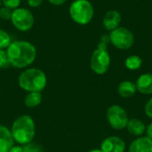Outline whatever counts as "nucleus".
<instances>
[{
	"instance_id": "dca6fc26",
	"label": "nucleus",
	"mask_w": 152,
	"mask_h": 152,
	"mask_svg": "<svg viewBox=\"0 0 152 152\" xmlns=\"http://www.w3.org/2000/svg\"><path fill=\"white\" fill-rule=\"evenodd\" d=\"M43 100V96L39 92H30L25 96L24 103L28 108H35L37 107Z\"/></svg>"
},
{
	"instance_id": "f03ea898",
	"label": "nucleus",
	"mask_w": 152,
	"mask_h": 152,
	"mask_svg": "<svg viewBox=\"0 0 152 152\" xmlns=\"http://www.w3.org/2000/svg\"><path fill=\"white\" fill-rule=\"evenodd\" d=\"M10 130L14 142L20 145H26L32 142L36 135L34 119L28 115H22L17 118Z\"/></svg>"
},
{
	"instance_id": "4be33fe9",
	"label": "nucleus",
	"mask_w": 152,
	"mask_h": 152,
	"mask_svg": "<svg viewBox=\"0 0 152 152\" xmlns=\"http://www.w3.org/2000/svg\"><path fill=\"white\" fill-rule=\"evenodd\" d=\"M23 152H44L43 149L36 143H28L22 146Z\"/></svg>"
},
{
	"instance_id": "4468645a",
	"label": "nucleus",
	"mask_w": 152,
	"mask_h": 152,
	"mask_svg": "<svg viewBox=\"0 0 152 152\" xmlns=\"http://www.w3.org/2000/svg\"><path fill=\"white\" fill-rule=\"evenodd\" d=\"M127 131L130 134L134 136L141 137L146 131V126L144 123L137 118H132L128 120V123L126 125Z\"/></svg>"
},
{
	"instance_id": "0eeeda50",
	"label": "nucleus",
	"mask_w": 152,
	"mask_h": 152,
	"mask_svg": "<svg viewBox=\"0 0 152 152\" xmlns=\"http://www.w3.org/2000/svg\"><path fill=\"white\" fill-rule=\"evenodd\" d=\"M110 66V56L108 50L96 49L94 51L91 60L90 67L91 69L97 75L105 74Z\"/></svg>"
},
{
	"instance_id": "c756f323",
	"label": "nucleus",
	"mask_w": 152,
	"mask_h": 152,
	"mask_svg": "<svg viewBox=\"0 0 152 152\" xmlns=\"http://www.w3.org/2000/svg\"><path fill=\"white\" fill-rule=\"evenodd\" d=\"M1 5H2V0H0V7H1Z\"/></svg>"
},
{
	"instance_id": "cd10ccee",
	"label": "nucleus",
	"mask_w": 152,
	"mask_h": 152,
	"mask_svg": "<svg viewBox=\"0 0 152 152\" xmlns=\"http://www.w3.org/2000/svg\"><path fill=\"white\" fill-rule=\"evenodd\" d=\"M146 134H147V137L152 140V123H151L147 127H146Z\"/></svg>"
},
{
	"instance_id": "aec40b11",
	"label": "nucleus",
	"mask_w": 152,
	"mask_h": 152,
	"mask_svg": "<svg viewBox=\"0 0 152 152\" xmlns=\"http://www.w3.org/2000/svg\"><path fill=\"white\" fill-rule=\"evenodd\" d=\"M12 14V10L9 9L5 6H1L0 7V19L3 20H11Z\"/></svg>"
},
{
	"instance_id": "39448f33",
	"label": "nucleus",
	"mask_w": 152,
	"mask_h": 152,
	"mask_svg": "<svg viewBox=\"0 0 152 152\" xmlns=\"http://www.w3.org/2000/svg\"><path fill=\"white\" fill-rule=\"evenodd\" d=\"M11 22L16 29L21 32H27L33 28L35 17L28 9L19 7L12 10Z\"/></svg>"
},
{
	"instance_id": "bb28decb",
	"label": "nucleus",
	"mask_w": 152,
	"mask_h": 152,
	"mask_svg": "<svg viewBox=\"0 0 152 152\" xmlns=\"http://www.w3.org/2000/svg\"><path fill=\"white\" fill-rule=\"evenodd\" d=\"M8 152H23V149L21 146L20 145H13L9 151Z\"/></svg>"
},
{
	"instance_id": "f8f14e48",
	"label": "nucleus",
	"mask_w": 152,
	"mask_h": 152,
	"mask_svg": "<svg viewBox=\"0 0 152 152\" xmlns=\"http://www.w3.org/2000/svg\"><path fill=\"white\" fill-rule=\"evenodd\" d=\"M14 142L11 130L6 126L0 125V152H8L14 145Z\"/></svg>"
},
{
	"instance_id": "2eb2a0df",
	"label": "nucleus",
	"mask_w": 152,
	"mask_h": 152,
	"mask_svg": "<svg viewBox=\"0 0 152 152\" xmlns=\"http://www.w3.org/2000/svg\"><path fill=\"white\" fill-rule=\"evenodd\" d=\"M118 92L119 95L123 98H130L135 94L137 92L136 85L129 80L122 81L118 87Z\"/></svg>"
},
{
	"instance_id": "9d476101",
	"label": "nucleus",
	"mask_w": 152,
	"mask_h": 152,
	"mask_svg": "<svg viewBox=\"0 0 152 152\" xmlns=\"http://www.w3.org/2000/svg\"><path fill=\"white\" fill-rule=\"evenodd\" d=\"M121 20H122V17L118 11L110 10L103 16L102 24H103V27L110 32L119 27Z\"/></svg>"
},
{
	"instance_id": "423d86ee",
	"label": "nucleus",
	"mask_w": 152,
	"mask_h": 152,
	"mask_svg": "<svg viewBox=\"0 0 152 152\" xmlns=\"http://www.w3.org/2000/svg\"><path fill=\"white\" fill-rule=\"evenodd\" d=\"M110 43L119 50H128L134 44V36L131 30L125 27H118L110 31Z\"/></svg>"
},
{
	"instance_id": "7ed1b4c3",
	"label": "nucleus",
	"mask_w": 152,
	"mask_h": 152,
	"mask_svg": "<svg viewBox=\"0 0 152 152\" xmlns=\"http://www.w3.org/2000/svg\"><path fill=\"white\" fill-rule=\"evenodd\" d=\"M19 86L28 92L41 93L46 86L47 77L43 70L37 68H29L25 69L19 76Z\"/></svg>"
},
{
	"instance_id": "9b49d317",
	"label": "nucleus",
	"mask_w": 152,
	"mask_h": 152,
	"mask_svg": "<svg viewBox=\"0 0 152 152\" xmlns=\"http://www.w3.org/2000/svg\"><path fill=\"white\" fill-rule=\"evenodd\" d=\"M128 152H152V140L147 136L135 139L130 144Z\"/></svg>"
},
{
	"instance_id": "c85d7f7f",
	"label": "nucleus",
	"mask_w": 152,
	"mask_h": 152,
	"mask_svg": "<svg viewBox=\"0 0 152 152\" xmlns=\"http://www.w3.org/2000/svg\"><path fill=\"white\" fill-rule=\"evenodd\" d=\"M89 152H102L100 149H94V150H92V151H90Z\"/></svg>"
},
{
	"instance_id": "b1692460",
	"label": "nucleus",
	"mask_w": 152,
	"mask_h": 152,
	"mask_svg": "<svg viewBox=\"0 0 152 152\" xmlns=\"http://www.w3.org/2000/svg\"><path fill=\"white\" fill-rule=\"evenodd\" d=\"M144 111H145V114L152 119V98H151L147 103L145 104V107H144Z\"/></svg>"
},
{
	"instance_id": "6e6552de",
	"label": "nucleus",
	"mask_w": 152,
	"mask_h": 152,
	"mask_svg": "<svg viewBox=\"0 0 152 152\" xmlns=\"http://www.w3.org/2000/svg\"><path fill=\"white\" fill-rule=\"evenodd\" d=\"M107 119L110 126L117 130H121L126 127L129 120L126 111L118 105H112L108 109Z\"/></svg>"
},
{
	"instance_id": "f3484780",
	"label": "nucleus",
	"mask_w": 152,
	"mask_h": 152,
	"mask_svg": "<svg viewBox=\"0 0 152 152\" xmlns=\"http://www.w3.org/2000/svg\"><path fill=\"white\" fill-rule=\"evenodd\" d=\"M142 65V60L138 55H131L125 61V66L129 70H137Z\"/></svg>"
},
{
	"instance_id": "ddd939ff",
	"label": "nucleus",
	"mask_w": 152,
	"mask_h": 152,
	"mask_svg": "<svg viewBox=\"0 0 152 152\" xmlns=\"http://www.w3.org/2000/svg\"><path fill=\"white\" fill-rule=\"evenodd\" d=\"M136 88L142 94H152V73L141 75L136 80Z\"/></svg>"
},
{
	"instance_id": "a211bd4d",
	"label": "nucleus",
	"mask_w": 152,
	"mask_h": 152,
	"mask_svg": "<svg viewBox=\"0 0 152 152\" xmlns=\"http://www.w3.org/2000/svg\"><path fill=\"white\" fill-rule=\"evenodd\" d=\"M12 39L10 35L4 29L0 28V49H7V47L11 45Z\"/></svg>"
},
{
	"instance_id": "20e7f679",
	"label": "nucleus",
	"mask_w": 152,
	"mask_h": 152,
	"mask_svg": "<svg viewBox=\"0 0 152 152\" xmlns=\"http://www.w3.org/2000/svg\"><path fill=\"white\" fill-rule=\"evenodd\" d=\"M72 20L78 25H87L94 15V9L89 0H75L69 9Z\"/></svg>"
},
{
	"instance_id": "5701e85b",
	"label": "nucleus",
	"mask_w": 152,
	"mask_h": 152,
	"mask_svg": "<svg viewBox=\"0 0 152 152\" xmlns=\"http://www.w3.org/2000/svg\"><path fill=\"white\" fill-rule=\"evenodd\" d=\"M21 3V0H2V4H4V6L14 10L20 7Z\"/></svg>"
},
{
	"instance_id": "6ab92c4d",
	"label": "nucleus",
	"mask_w": 152,
	"mask_h": 152,
	"mask_svg": "<svg viewBox=\"0 0 152 152\" xmlns=\"http://www.w3.org/2000/svg\"><path fill=\"white\" fill-rule=\"evenodd\" d=\"M110 43V35L109 34H103L100 39V42L98 43L97 48L98 49H102V50H107L108 49V45Z\"/></svg>"
},
{
	"instance_id": "1a4fd4ad",
	"label": "nucleus",
	"mask_w": 152,
	"mask_h": 152,
	"mask_svg": "<svg viewBox=\"0 0 152 152\" xmlns=\"http://www.w3.org/2000/svg\"><path fill=\"white\" fill-rule=\"evenodd\" d=\"M100 150L102 152H125L126 143L118 136H109L103 140Z\"/></svg>"
},
{
	"instance_id": "412c9836",
	"label": "nucleus",
	"mask_w": 152,
	"mask_h": 152,
	"mask_svg": "<svg viewBox=\"0 0 152 152\" xmlns=\"http://www.w3.org/2000/svg\"><path fill=\"white\" fill-rule=\"evenodd\" d=\"M8 66H10V63L7 58L6 50L0 49V69H5Z\"/></svg>"
},
{
	"instance_id": "a878e982",
	"label": "nucleus",
	"mask_w": 152,
	"mask_h": 152,
	"mask_svg": "<svg viewBox=\"0 0 152 152\" xmlns=\"http://www.w3.org/2000/svg\"><path fill=\"white\" fill-rule=\"evenodd\" d=\"M68 0H48V2L53 4V5H55V6H59V5H61L63 4H65Z\"/></svg>"
},
{
	"instance_id": "f257e3e1",
	"label": "nucleus",
	"mask_w": 152,
	"mask_h": 152,
	"mask_svg": "<svg viewBox=\"0 0 152 152\" xmlns=\"http://www.w3.org/2000/svg\"><path fill=\"white\" fill-rule=\"evenodd\" d=\"M6 53L10 65L17 69H24L30 66L37 58L35 45L25 40L12 42L6 49Z\"/></svg>"
},
{
	"instance_id": "393cba45",
	"label": "nucleus",
	"mask_w": 152,
	"mask_h": 152,
	"mask_svg": "<svg viewBox=\"0 0 152 152\" xmlns=\"http://www.w3.org/2000/svg\"><path fill=\"white\" fill-rule=\"evenodd\" d=\"M43 1L44 0H27V3L28 6L32 8H37L43 4Z\"/></svg>"
}]
</instances>
